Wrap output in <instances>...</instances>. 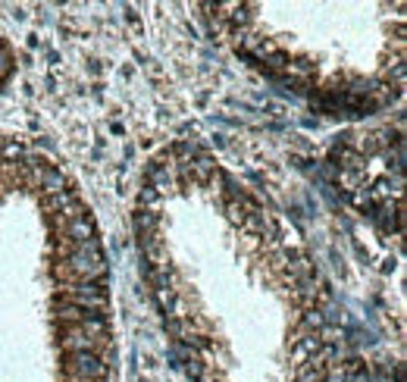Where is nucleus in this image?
I'll return each mask as SVG.
<instances>
[{"label": "nucleus", "instance_id": "obj_4", "mask_svg": "<svg viewBox=\"0 0 407 382\" xmlns=\"http://www.w3.org/2000/svg\"><path fill=\"white\" fill-rule=\"evenodd\" d=\"M10 69H13V54H10V47H6V44H0V79H6V75H10Z\"/></svg>", "mask_w": 407, "mask_h": 382}, {"label": "nucleus", "instance_id": "obj_1", "mask_svg": "<svg viewBox=\"0 0 407 382\" xmlns=\"http://www.w3.org/2000/svg\"><path fill=\"white\" fill-rule=\"evenodd\" d=\"M106 273V260L100 254L97 241H85L75 244V248L66 250V260L56 266V276L66 282H94Z\"/></svg>", "mask_w": 407, "mask_h": 382}, {"label": "nucleus", "instance_id": "obj_3", "mask_svg": "<svg viewBox=\"0 0 407 382\" xmlns=\"http://www.w3.org/2000/svg\"><path fill=\"white\" fill-rule=\"evenodd\" d=\"M60 298H66V304H79L88 310H104L106 307V288L97 282H66L60 288Z\"/></svg>", "mask_w": 407, "mask_h": 382}, {"label": "nucleus", "instance_id": "obj_2", "mask_svg": "<svg viewBox=\"0 0 407 382\" xmlns=\"http://www.w3.org/2000/svg\"><path fill=\"white\" fill-rule=\"evenodd\" d=\"M66 376L72 382H100L106 379V363L94 351H75L66 357Z\"/></svg>", "mask_w": 407, "mask_h": 382}]
</instances>
